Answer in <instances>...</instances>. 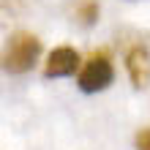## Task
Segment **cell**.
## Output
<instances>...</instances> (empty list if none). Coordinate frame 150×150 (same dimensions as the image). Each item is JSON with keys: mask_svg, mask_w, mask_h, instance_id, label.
<instances>
[{"mask_svg": "<svg viewBox=\"0 0 150 150\" xmlns=\"http://www.w3.org/2000/svg\"><path fill=\"white\" fill-rule=\"evenodd\" d=\"M38 55H41V38L30 30H16L0 49V68L6 74H28L38 63Z\"/></svg>", "mask_w": 150, "mask_h": 150, "instance_id": "cell-1", "label": "cell"}, {"mask_svg": "<svg viewBox=\"0 0 150 150\" xmlns=\"http://www.w3.org/2000/svg\"><path fill=\"white\" fill-rule=\"evenodd\" d=\"M115 79V66H112V55L107 49H96L90 57L85 60V66L76 74V85L82 93H101L107 90Z\"/></svg>", "mask_w": 150, "mask_h": 150, "instance_id": "cell-2", "label": "cell"}, {"mask_svg": "<svg viewBox=\"0 0 150 150\" xmlns=\"http://www.w3.org/2000/svg\"><path fill=\"white\" fill-rule=\"evenodd\" d=\"M79 63H82V55L74 47H55L47 55V63H44V76L47 79H57V76H71L79 71Z\"/></svg>", "mask_w": 150, "mask_h": 150, "instance_id": "cell-3", "label": "cell"}, {"mask_svg": "<svg viewBox=\"0 0 150 150\" xmlns=\"http://www.w3.org/2000/svg\"><path fill=\"white\" fill-rule=\"evenodd\" d=\"M126 71L134 87L150 85V49L145 44H134V47L126 49Z\"/></svg>", "mask_w": 150, "mask_h": 150, "instance_id": "cell-4", "label": "cell"}, {"mask_svg": "<svg viewBox=\"0 0 150 150\" xmlns=\"http://www.w3.org/2000/svg\"><path fill=\"white\" fill-rule=\"evenodd\" d=\"M98 3L96 0H79V3L74 6V19L82 25V28H90V25L98 22Z\"/></svg>", "mask_w": 150, "mask_h": 150, "instance_id": "cell-5", "label": "cell"}, {"mask_svg": "<svg viewBox=\"0 0 150 150\" xmlns=\"http://www.w3.org/2000/svg\"><path fill=\"white\" fill-rule=\"evenodd\" d=\"M134 145H137V150H150V128L139 131V134L134 137Z\"/></svg>", "mask_w": 150, "mask_h": 150, "instance_id": "cell-6", "label": "cell"}]
</instances>
